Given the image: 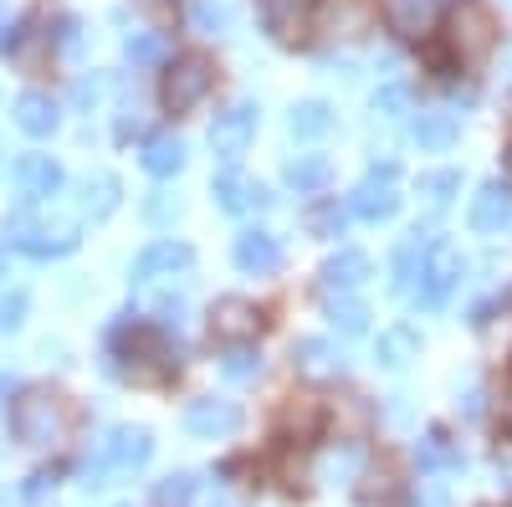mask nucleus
<instances>
[{
	"mask_svg": "<svg viewBox=\"0 0 512 507\" xmlns=\"http://www.w3.org/2000/svg\"><path fill=\"white\" fill-rule=\"evenodd\" d=\"M72 426V415H67V400L57 390H21V400L11 405V436L21 446H57Z\"/></svg>",
	"mask_w": 512,
	"mask_h": 507,
	"instance_id": "obj_1",
	"label": "nucleus"
},
{
	"mask_svg": "<svg viewBox=\"0 0 512 507\" xmlns=\"http://www.w3.org/2000/svg\"><path fill=\"white\" fill-rule=\"evenodd\" d=\"M497 31H502V26H497V16H492L487 0H456L451 16H446V47H451V57H456L461 67H477V62L492 57Z\"/></svg>",
	"mask_w": 512,
	"mask_h": 507,
	"instance_id": "obj_2",
	"label": "nucleus"
},
{
	"mask_svg": "<svg viewBox=\"0 0 512 507\" xmlns=\"http://www.w3.org/2000/svg\"><path fill=\"white\" fill-rule=\"evenodd\" d=\"M77 216H57V221H47V216H36L31 205H21L16 216H6V236H11V246L16 251H26V257H67V251L77 246Z\"/></svg>",
	"mask_w": 512,
	"mask_h": 507,
	"instance_id": "obj_3",
	"label": "nucleus"
},
{
	"mask_svg": "<svg viewBox=\"0 0 512 507\" xmlns=\"http://www.w3.org/2000/svg\"><path fill=\"white\" fill-rule=\"evenodd\" d=\"M216 88V62H210L205 52H180L175 62H169L164 82H159V98L169 113H190L205 103V93Z\"/></svg>",
	"mask_w": 512,
	"mask_h": 507,
	"instance_id": "obj_4",
	"label": "nucleus"
},
{
	"mask_svg": "<svg viewBox=\"0 0 512 507\" xmlns=\"http://www.w3.org/2000/svg\"><path fill=\"white\" fill-rule=\"evenodd\" d=\"M466 282V257L451 246V241H436V251H431V262H425V277H420V287H415V303H425V308H446L451 298H456V287Z\"/></svg>",
	"mask_w": 512,
	"mask_h": 507,
	"instance_id": "obj_5",
	"label": "nucleus"
},
{
	"mask_svg": "<svg viewBox=\"0 0 512 507\" xmlns=\"http://www.w3.org/2000/svg\"><path fill=\"white\" fill-rule=\"evenodd\" d=\"M190 272H195V246H190V241H154L144 257L134 262V287L185 282Z\"/></svg>",
	"mask_w": 512,
	"mask_h": 507,
	"instance_id": "obj_6",
	"label": "nucleus"
},
{
	"mask_svg": "<svg viewBox=\"0 0 512 507\" xmlns=\"http://www.w3.org/2000/svg\"><path fill=\"white\" fill-rule=\"evenodd\" d=\"M400 210V190H395V164L384 159V164H374L369 175L354 185V195H349V216H359V221H390Z\"/></svg>",
	"mask_w": 512,
	"mask_h": 507,
	"instance_id": "obj_7",
	"label": "nucleus"
},
{
	"mask_svg": "<svg viewBox=\"0 0 512 507\" xmlns=\"http://www.w3.org/2000/svg\"><path fill=\"white\" fill-rule=\"evenodd\" d=\"M256 139V103H231L216 113V123H210V154H216L221 164H236Z\"/></svg>",
	"mask_w": 512,
	"mask_h": 507,
	"instance_id": "obj_8",
	"label": "nucleus"
},
{
	"mask_svg": "<svg viewBox=\"0 0 512 507\" xmlns=\"http://www.w3.org/2000/svg\"><path fill=\"white\" fill-rule=\"evenodd\" d=\"M11 180H16L21 205H47V200H57L62 185H67L62 164H57L52 154H21V159L11 164Z\"/></svg>",
	"mask_w": 512,
	"mask_h": 507,
	"instance_id": "obj_9",
	"label": "nucleus"
},
{
	"mask_svg": "<svg viewBox=\"0 0 512 507\" xmlns=\"http://www.w3.org/2000/svg\"><path fill=\"white\" fill-rule=\"evenodd\" d=\"M185 431L195 441H226L241 431V405L236 400H216V395H200L185 405Z\"/></svg>",
	"mask_w": 512,
	"mask_h": 507,
	"instance_id": "obj_10",
	"label": "nucleus"
},
{
	"mask_svg": "<svg viewBox=\"0 0 512 507\" xmlns=\"http://www.w3.org/2000/svg\"><path fill=\"white\" fill-rule=\"evenodd\" d=\"M292 364H297V374H308V379H338L349 369V354H344V344H333V338L308 333V338L292 344Z\"/></svg>",
	"mask_w": 512,
	"mask_h": 507,
	"instance_id": "obj_11",
	"label": "nucleus"
},
{
	"mask_svg": "<svg viewBox=\"0 0 512 507\" xmlns=\"http://www.w3.org/2000/svg\"><path fill=\"white\" fill-rule=\"evenodd\" d=\"M436 231H410L400 246H395V262H390V272H395V292H405V298H415V287H420V277H425V262H431V251H436Z\"/></svg>",
	"mask_w": 512,
	"mask_h": 507,
	"instance_id": "obj_12",
	"label": "nucleus"
},
{
	"mask_svg": "<svg viewBox=\"0 0 512 507\" xmlns=\"http://www.w3.org/2000/svg\"><path fill=\"white\" fill-rule=\"evenodd\" d=\"M149 456H154V436L144 426H113L98 461H103L108 472H139Z\"/></svg>",
	"mask_w": 512,
	"mask_h": 507,
	"instance_id": "obj_13",
	"label": "nucleus"
},
{
	"mask_svg": "<svg viewBox=\"0 0 512 507\" xmlns=\"http://www.w3.org/2000/svg\"><path fill=\"white\" fill-rule=\"evenodd\" d=\"M466 221H472L477 236H502V231L512 226V185L487 180V185L472 195V210H466Z\"/></svg>",
	"mask_w": 512,
	"mask_h": 507,
	"instance_id": "obj_14",
	"label": "nucleus"
},
{
	"mask_svg": "<svg viewBox=\"0 0 512 507\" xmlns=\"http://www.w3.org/2000/svg\"><path fill=\"white\" fill-rule=\"evenodd\" d=\"M231 262H236L246 277H272V272L282 267V241H277L272 231H262V226H251V231L236 236Z\"/></svg>",
	"mask_w": 512,
	"mask_h": 507,
	"instance_id": "obj_15",
	"label": "nucleus"
},
{
	"mask_svg": "<svg viewBox=\"0 0 512 507\" xmlns=\"http://www.w3.org/2000/svg\"><path fill=\"white\" fill-rule=\"evenodd\" d=\"M256 328H262V308L246 298H216V308H210V333L221 344H251Z\"/></svg>",
	"mask_w": 512,
	"mask_h": 507,
	"instance_id": "obj_16",
	"label": "nucleus"
},
{
	"mask_svg": "<svg viewBox=\"0 0 512 507\" xmlns=\"http://www.w3.org/2000/svg\"><path fill=\"white\" fill-rule=\"evenodd\" d=\"M210 195H216V205L226 210V216H246V210H267V205H272L267 185H256L251 175H241V169H226V175H216Z\"/></svg>",
	"mask_w": 512,
	"mask_h": 507,
	"instance_id": "obj_17",
	"label": "nucleus"
},
{
	"mask_svg": "<svg viewBox=\"0 0 512 507\" xmlns=\"http://www.w3.org/2000/svg\"><path fill=\"white\" fill-rule=\"evenodd\" d=\"M318 277H323L328 298H333V292H338V298H354V292L369 282V257H364L359 246H344V251H333V257L323 262Z\"/></svg>",
	"mask_w": 512,
	"mask_h": 507,
	"instance_id": "obj_18",
	"label": "nucleus"
},
{
	"mask_svg": "<svg viewBox=\"0 0 512 507\" xmlns=\"http://www.w3.org/2000/svg\"><path fill=\"white\" fill-rule=\"evenodd\" d=\"M123 205V180L113 175V169H98V175L82 180V195H77V221H108L113 210Z\"/></svg>",
	"mask_w": 512,
	"mask_h": 507,
	"instance_id": "obj_19",
	"label": "nucleus"
},
{
	"mask_svg": "<svg viewBox=\"0 0 512 507\" xmlns=\"http://www.w3.org/2000/svg\"><path fill=\"white\" fill-rule=\"evenodd\" d=\"M410 139L420 144V154H446L461 139V118L446 113V108H420L410 118Z\"/></svg>",
	"mask_w": 512,
	"mask_h": 507,
	"instance_id": "obj_20",
	"label": "nucleus"
},
{
	"mask_svg": "<svg viewBox=\"0 0 512 507\" xmlns=\"http://www.w3.org/2000/svg\"><path fill=\"white\" fill-rule=\"evenodd\" d=\"M313 16H318V0H262V26H267L277 41L308 36Z\"/></svg>",
	"mask_w": 512,
	"mask_h": 507,
	"instance_id": "obj_21",
	"label": "nucleus"
},
{
	"mask_svg": "<svg viewBox=\"0 0 512 507\" xmlns=\"http://www.w3.org/2000/svg\"><path fill=\"white\" fill-rule=\"evenodd\" d=\"M338 129V113H333V103H323V98H303V103H292V113H287V134L297 139V144H318V139H328Z\"/></svg>",
	"mask_w": 512,
	"mask_h": 507,
	"instance_id": "obj_22",
	"label": "nucleus"
},
{
	"mask_svg": "<svg viewBox=\"0 0 512 507\" xmlns=\"http://www.w3.org/2000/svg\"><path fill=\"white\" fill-rule=\"evenodd\" d=\"M16 129L21 134H31V139H47V134H57V123H62V113H57V98L52 93H41V88H26L21 98H16Z\"/></svg>",
	"mask_w": 512,
	"mask_h": 507,
	"instance_id": "obj_23",
	"label": "nucleus"
},
{
	"mask_svg": "<svg viewBox=\"0 0 512 507\" xmlns=\"http://www.w3.org/2000/svg\"><path fill=\"white\" fill-rule=\"evenodd\" d=\"M415 359H420V328L395 323V328H384V333H379V344H374V364H379V369L405 374Z\"/></svg>",
	"mask_w": 512,
	"mask_h": 507,
	"instance_id": "obj_24",
	"label": "nucleus"
},
{
	"mask_svg": "<svg viewBox=\"0 0 512 507\" xmlns=\"http://www.w3.org/2000/svg\"><path fill=\"white\" fill-rule=\"evenodd\" d=\"M282 180H287V190H297V195H323L328 180H333V159H328V154H292L287 169H282Z\"/></svg>",
	"mask_w": 512,
	"mask_h": 507,
	"instance_id": "obj_25",
	"label": "nucleus"
},
{
	"mask_svg": "<svg viewBox=\"0 0 512 507\" xmlns=\"http://www.w3.org/2000/svg\"><path fill=\"white\" fill-rule=\"evenodd\" d=\"M384 21L395 36H425L436 26V0H384Z\"/></svg>",
	"mask_w": 512,
	"mask_h": 507,
	"instance_id": "obj_26",
	"label": "nucleus"
},
{
	"mask_svg": "<svg viewBox=\"0 0 512 507\" xmlns=\"http://www.w3.org/2000/svg\"><path fill=\"white\" fill-rule=\"evenodd\" d=\"M359 472H364V451L354 441L328 446L318 456V482H328V487H349V482H359Z\"/></svg>",
	"mask_w": 512,
	"mask_h": 507,
	"instance_id": "obj_27",
	"label": "nucleus"
},
{
	"mask_svg": "<svg viewBox=\"0 0 512 507\" xmlns=\"http://www.w3.org/2000/svg\"><path fill=\"white\" fill-rule=\"evenodd\" d=\"M415 461H420V472H425V477L456 472V467H461V446H456L446 431H425V436L415 441Z\"/></svg>",
	"mask_w": 512,
	"mask_h": 507,
	"instance_id": "obj_28",
	"label": "nucleus"
},
{
	"mask_svg": "<svg viewBox=\"0 0 512 507\" xmlns=\"http://www.w3.org/2000/svg\"><path fill=\"white\" fill-rule=\"evenodd\" d=\"M139 159H144L149 175L169 180V175H180V169H185V139H175V134H154V139L144 144Z\"/></svg>",
	"mask_w": 512,
	"mask_h": 507,
	"instance_id": "obj_29",
	"label": "nucleus"
},
{
	"mask_svg": "<svg viewBox=\"0 0 512 507\" xmlns=\"http://www.w3.org/2000/svg\"><path fill=\"white\" fill-rule=\"evenodd\" d=\"M190 21H195V31H205V36H226V31L236 26V6H231V0H195Z\"/></svg>",
	"mask_w": 512,
	"mask_h": 507,
	"instance_id": "obj_30",
	"label": "nucleus"
},
{
	"mask_svg": "<svg viewBox=\"0 0 512 507\" xmlns=\"http://www.w3.org/2000/svg\"><path fill=\"white\" fill-rule=\"evenodd\" d=\"M456 190H461V175H456V169H436V175H420V200H425V210H431V216H441V210L456 200Z\"/></svg>",
	"mask_w": 512,
	"mask_h": 507,
	"instance_id": "obj_31",
	"label": "nucleus"
},
{
	"mask_svg": "<svg viewBox=\"0 0 512 507\" xmlns=\"http://www.w3.org/2000/svg\"><path fill=\"white\" fill-rule=\"evenodd\" d=\"M262 354H256L251 344H231L226 354H221V374L226 379H236V385H251V379H262Z\"/></svg>",
	"mask_w": 512,
	"mask_h": 507,
	"instance_id": "obj_32",
	"label": "nucleus"
},
{
	"mask_svg": "<svg viewBox=\"0 0 512 507\" xmlns=\"http://www.w3.org/2000/svg\"><path fill=\"white\" fill-rule=\"evenodd\" d=\"M328 323L344 338H359L369 328V303H359V298H328Z\"/></svg>",
	"mask_w": 512,
	"mask_h": 507,
	"instance_id": "obj_33",
	"label": "nucleus"
},
{
	"mask_svg": "<svg viewBox=\"0 0 512 507\" xmlns=\"http://www.w3.org/2000/svg\"><path fill=\"white\" fill-rule=\"evenodd\" d=\"M144 221H149V226H175V221H185V195H180V190H154L149 205H144Z\"/></svg>",
	"mask_w": 512,
	"mask_h": 507,
	"instance_id": "obj_34",
	"label": "nucleus"
},
{
	"mask_svg": "<svg viewBox=\"0 0 512 507\" xmlns=\"http://www.w3.org/2000/svg\"><path fill=\"white\" fill-rule=\"evenodd\" d=\"M374 113H379L384 123H405V118H415V108H410V88H400V82L379 88V93H374Z\"/></svg>",
	"mask_w": 512,
	"mask_h": 507,
	"instance_id": "obj_35",
	"label": "nucleus"
},
{
	"mask_svg": "<svg viewBox=\"0 0 512 507\" xmlns=\"http://www.w3.org/2000/svg\"><path fill=\"white\" fill-rule=\"evenodd\" d=\"M200 492V482H195V472H169L159 487H154V502L159 507H185L190 497Z\"/></svg>",
	"mask_w": 512,
	"mask_h": 507,
	"instance_id": "obj_36",
	"label": "nucleus"
},
{
	"mask_svg": "<svg viewBox=\"0 0 512 507\" xmlns=\"http://www.w3.org/2000/svg\"><path fill=\"white\" fill-rule=\"evenodd\" d=\"M26 308H31L26 287H6V292H0V333L21 328V323H26Z\"/></svg>",
	"mask_w": 512,
	"mask_h": 507,
	"instance_id": "obj_37",
	"label": "nucleus"
},
{
	"mask_svg": "<svg viewBox=\"0 0 512 507\" xmlns=\"http://www.w3.org/2000/svg\"><path fill=\"white\" fill-rule=\"evenodd\" d=\"M123 52H128V62H159L164 57V36L159 31H134L123 41Z\"/></svg>",
	"mask_w": 512,
	"mask_h": 507,
	"instance_id": "obj_38",
	"label": "nucleus"
},
{
	"mask_svg": "<svg viewBox=\"0 0 512 507\" xmlns=\"http://www.w3.org/2000/svg\"><path fill=\"white\" fill-rule=\"evenodd\" d=\"M103 98H108V77H103V72H93V77H77V88H72L77 113H93Z\"/></svg>",
	"mask_w": 512,
	"mask_h": 507,
	"instance_id": "obj_39",
	"label": "nucleus"
},
{
	"mask_svg": "<svg viewBox=\"0 0 512 507\" xmlns=\"http://www.w3.org/2000/svg\"><path fill=\"white\" fill-rule=\"evenodd\" d=\"M344 221H349V210H338V205H318L313 216H308V231H313V236H344Z\"/></svg>",
	"mask_w": 512,
	"mask_h": 507,
	"instance_id": "obj_40",
	"label": "nucleus"
},
{
	"mask_svg": "<svg viewBox=\"0 0 512 507\" xmlns=\"http://www.w3.org/2000/svg\"><path fill=\"white\" fill-rule=\"evenodd\" d=\"M287 431H297V436H313V431H318V405H313V400H297V405H287Z\"/></svg>",
	"mask_w": 512,
	"mask_h": 507,
	"instance_id": "obj_41",
	"label": "nucleus"
},
{
	"mask_svg": "<svg viewBox=\"0 0 512 507\" xmlns=\"http://www.w3.org/2000/svg\"><path fill=\"white\" fill-rule=\"evenodd\" d=\"M338 26H349L344 36H359V31L369 26V6H364V0H344V11L333 16V31H338Z\"/></svg>",
	"mask_w": 512,
	"mask_h": 507,
	"instance_id": "obj_42",
	"label": "nucleus"
},
{
	"mask_svg": "<svg viewBox=\"0 0 512 507\" xmlns=\"http://www.w3.org/2000/svg\"><path fill=\"white\" fill-rule=\"evenodd\" d=\"M415 507H451V487L441 477H425L420 492H415Z\"/></svg>",
	"mask_w": 512,
	"mask_h": 507,
	"instance_id": "obj_43",
	"label": "nucleus"
},
{
	"mask_svg": "<svg viewBox=\"0 0 512 507\" xmlns=\"http://www.w3.org/2000/svg\"><path fill=\"white\" fill-rule=\"evenodd\" d=\"M456 410H461V415H482V385H477V379L466 385V395L456 390Z\"/></svg>",
	"mask_w": 512,
	"mask_h": 507,
	"instance_id": "obj_44",
	"label": "nucleus"
},
{
	"mask_svg": "<svg viewBox=\"0 0 512 507\" xmlns=\"http://www.w3.org/2000/svg\"><path fill=\"white\" fill-rule=\"evenodd\" d=\"M159 323H164V328H180V323H185V303H180V298H164V303H159Z\"/></svg>",
	"mask_w": 512,
	"mask_h": 507,
	"instance_id": "obj_45",
	"label": "nucleus"
},
{
	"mask_svg": "<svg viewBox=\"0 0 512 507\" xmlns=\"http://www.w3.org/2000/svg\"><path fill=\"white\" fill-rule=\"evenodd\" d=\"M47 487H57V477H52V472H36V477H26V497H47Z\"/></svg>",
	"mask_w": 512,
	"mask_h": 507,
	"instance_id": "obj_46",
	"label": "nucleus"
},
{
	"mask_svg": "<svg viewBox=\"0 0 512 507\" xmlns=\"http://www.w3.org/2000/svg\"><path fill=\"white\" fill-rule=\"evenodd\" d=\"M497 477H507V487H512V451H497Z\"/></svg>",
	"mask_w": 512,
	"mask_h": 507,
	"instance_id": "obj_47",
	"label": "nucleus"
},
{
	"mask_svg": "<svg viewBox=\"0 0 512 507\" xmlns=\"http://www.w3.org/2000/svg\"><path fill=\"white\" fill-rule=\"evenodd\" d=\"M502 426L512 431V379H507V390H502Z\"/></svg>",
	"mask_w": 512,
	"mask_h": 507,
	"instance_id": "obj_48",
	"label": "nucleus"
},
{
	"mask_svg": "<svg viewBox=\"0 0 512 507\" xmlns=\"http://www.w3.org/2000/svg\"><path fill=\"white\" fill-rule=\"evenodd\" d=\"M11 400V374H0V405Z\"/></svg>",
	"mask_w": 512,
	"mask_h": 507,
	"instance_id": "obj_49",
	"label": "nucleus"
},
{
	"mask_svg": "<svg viewBox=\"0 0 512 507\" xmlns=\"http://www.w3.org/2000/svg\"><path fill=\"white\" fill-rule=\"evenodd\" d=\"M0 169H6V154H0Z\"/></svg>",
	"mask_w": 512,
	"mask_h": 507,
	"instance_id": "obj_50",
	"label": "nucleus"
},
{
	"mask_svg": "<svg viewBox=\"0 0 512 507\" xmlns=\"http://www.w3.org/2000/svg\"><path fill=\"white\" fill-rule=\"evenodd\" d=\"M0 21H6V6H0Z\"/></svg>",
	"mask_w": 512,
	"mask_h": 507,
	"instance_id": "obj_51",
	"label": "nucleus"
},
{
	"mask_svg": "<svg viewBox=\"0 0 512 507\" xmlns=\"http://www.w3.org/2000/svg\"><path fill=\"white\" fill-rule=\"evenodd\" d=\"M507 507H512V502H507Z\"/></svg>",
	"mask_w": 512,
	"mask_h": 507,
	"instance_id": "obj_52",
	"label": "nucleus"
}]
</instances>
